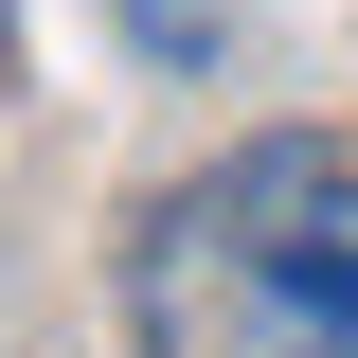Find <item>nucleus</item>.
Wrapping results in <instances>:
<instances>
[{
	"label": "nucleus",
	"mask_w": 358,
	"mask_h": 358,
	"mask_svg": "<svg viewBox=\"0 0 358 358\" xmlns=\"http://www.w3.org/2000/svg\"><path fill=\"white\" fill-rule=\"evenodd\" d=\"M143 358H358V162L341 143H233L126 251Z\"/></svg>",
	"instance_id": "f257e3e1"
},
{
	"label": "nucleus",
	"mask_w": 358,
	"mask_h": 358,
	"mask_svg": "<svg viewBox=\"0 0 358 358\" xmlns=\"http://www.w3.org/2000/svg\"><path fill=\"white\" fill-rule=\"evenodd\" d=\"M126 36L162 54V72H215V36H233V18H215V0H126Z\"/></svg>",
	"instance_id": "f03ea898"
}]
</instances>
